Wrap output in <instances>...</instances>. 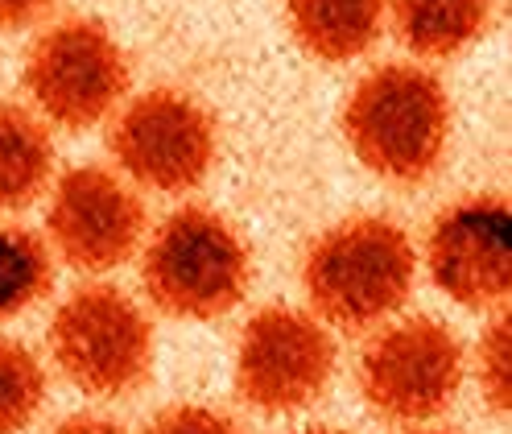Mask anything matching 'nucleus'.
I'll return each mask as SVG.
<instances>
[{
	"mask_svg": "<svg viewBox=\"0 0 512 434\" xmlns=\"http://www.w3.org/2000/svg\"><path fill=\"white\" fill-rule=\"evenodd\" d=\"M54 129L13 100H0V211H25L54 182Z\"/></svg>",
	"mask_w": 512,
	"mask_h": 434,
	"instance_id": "nucleus-13",
	"label": "nucleus"
},
{
	"mask_svg": "<svg viewBox=\"0 0 512 434\" xmlns=\"http://www.w3.org/2000/svg\"><path fill=\"white\" fill-rule=\"evenodd\" d=\"M46 406V368L21 339L0 335V434H21Z\"/></svg>",
	"mask_w": 512,
	"mask_h": 434,
	"instance_id": "nucleus-15",
	"label": "nucleus"
},
{
	"mask_svg": "<svg viewBox=\"0 0 512 434\" xmlns=\"http://www.w3.org/2000/svg\"><path fill=\"white\" fill-rule=\"evenodd\" d=\"M50 434H124V426L104 418V414H71V418H62Z\"/></svg>",
	"mask_w": 512,
	"mask_h": 434,
	"instance_id": "nucleus-19",
	"label": "nucleus"
},
{
	"mask_svg": "<svg viewBox=\"0 0 512 434\" xmlns=\"http://www.w3.org/2000/svg\"><path fill=\"white\" fill-rule=\"evenodd\" d=\"M252 257L219 211L186 203L141 240V286L149 306L182 323L223 319L244 302Z\"/></svg>",
	"mask_w": 512,
	"mask_h": 434,
	"instance_id": "nucleus-3",
	"label": "nucleus"
},
{
	"mask_svg": "<svg viewBox=\"0 0 512 434\" xmlns=\"http://www.w3.org/2000/svg\"><path fill=\"white\" fill-rule=\"evenodd\" d=\"M285 25L302 54L343 67L380 42L384 0H285Z\"/></svg>",
	"mask_w": 512,
	"mask_h": 434,
	"instance_id": "nucleus-11",
	"label": "nucleus"
},
{
	"mask_svg": "<svg viewBox=\"0 0 512 434\" xmlns=\"http://www.w3.org/2000/svg\"><path fill=\"white\" fill-rule=\"evenodd\" d=\"M430 282L463 310H500L512 294V211L504 195H463L426 236Z\"/></svg>",
	"mask_w": 512,
	"mask_h": 434,
	"instance_id": "nucleus-10",
	"label": "nucleus"
},
{
	"mask_svg": "<svg viewBox=\"0 0 512 434\" xmlns=\"http://www.w3.org/2000/svg\"><path fill=\"white\" fill-rule=\"evenodd\" d=\"M149 232L145 199L108 166H71L50 182L46 244L75 273H112L141 253Z\"/></svg>",
	"mask_w": 512,
	"mask_h": 434,
	"instance_id": "nucleus-9",
	"label": "nucleus"
},
{
	"mask_svg": "<svg viewBox=\"0 0 512 434\" xmlns=\"http://www.w3.org/2000/svg\"><path fill=\"white\" fill-rule=\"evenodd\" d=\"M54 286V253L46 236L21 224H0V323L21 319Z\"/></svg>",
	"mask_w": 512,
	"mask_h": 434,
	"instance_id": "nucleus-14",
	"label": "nucleus"
},
{
	"mask_svg": "<svg viewBox=\"0 0 512 434\" xmlns=\"http://www.w3.org/2000/svg\"><path fill=\"white\" fill-rule=\"evenodd\" d=\"M467 368H475V385H479L484 406L492 414H508L512 406V315H508V306L488 315V327L479 331V344H475V360Z\"/></svg>",
	"mask_w": 512,
	"mask_h": 434,
	"instance_id": "nucleus-16",
	"label": "nucleus"
},
{
	"mask_svg": "<svg viewBox=\"0 0 512 434\" xmlns=\"http://www.w3.org/2000/svg\"><path fill=\"white\" fill-rule=\"evenodd\" d=\"M108 153L137 191L190 195L219 158V129L190 91L153 87L112 112Z\"/></svg>",
	"mask_w": 512,
	"mask_h": 434,
	"instance_id": "nucleus-7",
	"label": "nucleus"
},
{
	"mask_svg": "<svg viewBox=\"0 0 512 434\" xmlns=\"http://www.w3.org/2000/svg\"><path fill=\"white\" fill-rule=\"evenodd\" d=\"M294 434H347V430H335V426H306V430H294Z\"/></svg>",
	"mask_w": 512,
	"mask_h": 434,
	"instance_id": "nucleus-20",
	"label": "nucleus"
},
{
	"mask_svg": "<svg viewBox=\"0 0 512 434\" xmlns=\"http://www.w3.org/2000/svg\"><path fill=\"white\" fill-rule=\"evenodd\" d=\"M58 0H0V29H29L54 13Z\"/></svg>",
	"mask_w": 512,
	"mask_h": 434,
	"instance_id": "nucleus-18",
	"label": "nucleus"
},
{
	"mask_svg": "<svg viewBox=\"0 0 512 434\" xmlns=\"http://www.w3.org/2000/svg\"><path fill=\"white\" fill-rule=\"evenodd\" d=\"M405 434H455V430H426V426H418V430H405Z\"/></svg>",
	"mask_w": 512,
	"mask_h": 434,
	"instance_id": "nucleus-21",
	"label": "nucleus"
},
{
	"mask_svg": "<svg viewBox=\"0 0 512 434\" xmlns=\"http://www.w3.org/2000/svg\"><path fill=\"white\" fill-rule=\"evenodd\" d=\"M46 339L62 381L87 397H133L153 372L157 339L145 306L108 282L79 286L62 298Z\"/></svg>",
	"mask_w": 512,
	"mask_h": 434,
	"instance_id": "nucleus-4",
	"label": "nucleus"
},
{
	"mask_svg": "<svg viewBox=\"0 0 512 434\" xmlns=\"http://www.w3.org/2000/svg\"><path fill=\"white\" fill-rule=\"evenodd\" d=\"M356 377L376 418L426 426L455 406L467 381V348L442 319H389L368 331Z\"/></svg>",
	"mask_w": 512,
	"mask_h": 434,
	"instance_id": "nucleus-6",
	"label": "nucleus"
},
{
	"mask_svg": "<svg viewBox=\"0 0 512 434\" xmlns=\"http://www.w3.org/2000/svg\"><path fill=\"white\" fill-rule=\"evenodd\" d=\"M21 83L50 129L91 133L128 100L133 67L104 21L67 17L34 38Z\"/></svg>",
	"mask_w": 512,
	"mask_h": 434,
	"instance_id": "nucleus-5",
	"label": "nucleus"
},
{
	"mask_svg": "<svg viewBox=\"0 0 512 434\" xmlns=\"http://www.w3.org/2000/svg\"><path fill=\"white\" fill-rule=\"evenodd\" d=\"M418 282V248L389 215H351L318 232L302 257V290L331 331H372L401 315Z\"/></svg>",
	"mask_w": 512,
	"mask_h": 434,
	"instance_id": "nucleus-1",
	"label": "nucleus"
},
{
	"mask_svg": "<svg viewBox=\"0 0 512 434\" xmlns=\"http://www.w3.org/2000/svg\"><path fill=\"white\" fill-rule=\"evenodd\" d=\"M339 344L335 331L298 306H261L244 323L232 385L248 410L285 418L310 410L335 381Z\"/></svg>",
	"mask_w": 512,
	"mask_h": 434,
	"instance_id": "nucleus-8",
	"label": "nucleus"
},
{
	"mask_svg": "<svg viewBox=\"0 0 512 434\" xmlns=\"http://www.w3.org/2000/svg\"><path fill=\"white\" fill-rule=\"evenodd\" d=\"M343 141L380 182L418 186L438 170L451 141V96L422 62H384L351 87Z\"/></svg>",
	"mask_w": 512,
	"mask_h": 434,
	"instance_id": "nucleus-2",
	"label": "nucleus"
},
{
	"mask_svg": "<svg viewBox=\"0 0 512 434\" xmlns=\"http://www.w3.org/2000/svg\"><path fill=\"white\" fill-rule=\"evenodd\" d=\"M145 434H244V426L228 414H219L211 406H166L149 422Z\"/></svg>",
	"mask_w": 512,
	"mask_h": 434,
	"instance_id": "nucleus-17",
	"label": "nucleus"
},
{
	"mask_svg": "<svg viewBox=\"0 0 512 434\" xmlns=\"http://www.w3.org/2000/svg\"><path fill=\"white\" fill-rule=\"evenodd\" d=\"M384 21L418 62H446L488 34L492 0H384Z\"/></svg>",
	"mask_w": 512,
	"mask_h": 434,
	"instance_id": "nucleus-12",
	"label": "nucleus"
}]
</instances>
